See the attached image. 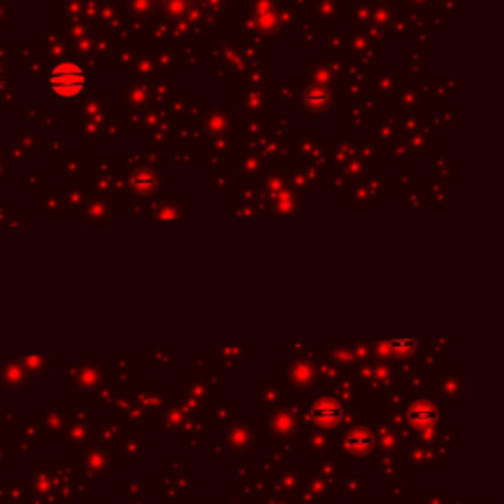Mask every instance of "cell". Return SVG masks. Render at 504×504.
<instances>
[{
  "instance_id": "cell-3",
  "label": "cell",
  "mask_w": 504,
  "mask_h": 504,
  "mask_svg": "<svg viewBox=\"0 0 504 504\" xmlns=\"http://www.w3.org/2000/svg\"><path fill=\"white\" fill-rule=\"evenodd\" d=\"M339 414H341V410L337 408V406H327L325 410H317V416H320V420H329V416L331 418H339Z\"/></svg>"
},
{
  "instance_id": "cell-1",
  "label": "cell",
  "mask_w": 504,
  "mask_h": 504,
  "mask_svg": "<svg viewBox=\"0 0 504 504\" xmlns=\"http://www.w3.org/2000/svg\"><path fill=\"white\" fill-rule=\"evenodd\" d=\"M47 89L49 93L61 99V101H71V99H77L85 85H87V77L83 73V69L73 63V61H61L56 68L49 69L47 73Z\"/></svg>"
},
{
  "instance_id": "cell-2",
  "label": "cell",
  "mask_w": 504,
  "mask_h": 504,
  "mask_svg": "<svg viewBox=\"0 0 504 504\" xmlns=\"http://www.w3.org/2000/svg\"><path fill=\"white\" fill-rule=\"evenodd\" d=\"M134 184H136V187H150L154 184V175L150 172H138L136 178H134Z\"/></svg>"
}]
</instances>
